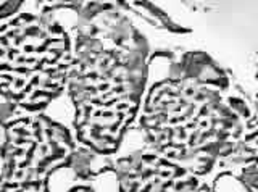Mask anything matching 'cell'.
I'll return each mask as SVG.
<instances>
[{"label": "cell", "mask_w": 258, "mask_h": 192, "mask_svg": "<svg viewBox=\"0 0 258 192\" xmlns=\"http://www.w3.org/2000/svg\"><path fill=\"white\" fill-rule=\"evenodd\" d=\"M153 78V76H149ZM229 78L202 52L169 53L163 75L147 83L137 126L147 149L184 170L205 176L236 154L252 110L224 95Z\"/></svg>", "instance_id": "1"}, {"label": "cell", "mask_w": 258, "mask_h": 192, "mask_svg": "<svg viewBox=\"0 0 258 192\" xmlns=\"http://www.w3.org/2000/svg\"><path fill=\"white\" fill-rule=\"evenodd\" d=\"M73 50L67 91L75 139L111 157L139 116L149 83V44L118 5L83 2Z\"/></svg>", "instance_id": "2"}, {"label": "cell", "mask_w": 258, "mask_h": 192, "mask_svg": "<svg viewBox=\"0 0 258 192\" xmlns=\"http://www.w3.org/2000/svg\"><path fill=\"white\" fill-rule=\"evenodd\" d=\"M73 37L52 15L20 13L0 26V92L15 108L42 113L68 87Z\"/></svg>", "instance_id": "3"}, {"label": "cell", "mask_w": 258, "mask_h": 192, "mask_svg": "<svg viewBox=\"0 0 258 192\" xmlns=\"http://www.w3.org/2000/svg\"><path fill=\"white\" fill-rule=\"evenodd\" d=\"M0 192H52L53 173L70 168L78 149L67 126L44 113L10 118L4 126Z\"/></svg>", "instance_id": "4"}, {"label": "cell", "mask_w": 258, "mask_h": 192, "mask_svg": "<svg viewBox=\"0 0 258 192\" xmlns=\"http://www.w3.org/2000/svg\"><path fill=\"white\" fill-rule=\"evenodd\" d=\"M116 192H199L196 174L149 149L119 157L115 162Z\"/></svg>", "instance_id": "5"}, {"label": "cell", "mask_w": 258, "mask_h": 192, "mask_svg": "<svg viewBox=\"0 0 258 192\" xmlns=\"http://www.w3.org/2000/svg\"><path fill=\"white\" fill-rule=\"evenodd\" d=\"M228 165L239 166V176L248 186L250 192H258V75L252 115L247 121L244 138H242L237 152L223 166Z\"/></svg>", "instance_id": "6"}, {"label": "cell", "mask_w": 258, "mask_h": 192, "mask_svg": "<svg viewBox=\"0 0 258 192\" xmlns=\"http://www.w3.org/2000/svg\"><path fill=\"white\" fill-rule=\"evenodd\" d=\"M212 192H250V189L239 174L223 171L215 178Z\"/></svg>", "instance_id": "7"}, {"label": "cell", "mask_w": 258, "mask_h": 192, "mask_svg": "<svg viewBox=\"0 0 258 192\" xmlns=\"http://www.w3.org/2000/svg\"><path fill=\"white\" fill-rule=\"evenodd\" d=\"M16 108L13 107V103L8 100L5 95L0 92V131H4V126L10 118H13V111Z\"/></svg>", "instance_id": "8"}, {"label": "cell", "mask_w": 258, "mask_h": 192, "mask_svg": "<svg viewBox=\"0 0 258 192\" xmlns=\"http://www.w3.org/2000/svg\"><path fill=\"white\" fill-rule=\"evenodd\" d=\"M24 2H20V0H4L0 2V20H5V18H10V17H16V13L20 12V9L23 7Z\"/></svg>", "instance_id": "9"}, {"label": "cell", "mask_w": 258, "mask_h": 192, "mask_svg": "<svg viewBox=\"0 0 258 192\" xmlns=\"http://www.w3.org/2000/svg\"><path fill=\"white\" fill-rule=\"evenodd\" d=\"M67 192H97V190L94 187H91V186H84V184H79V186L70 187Z\"/></svg>", "instance_id": "10"}, {"label": "cell", "mask_w": 258, "mask_h": 192, "mask_svg": "<svg viewBox=\"0 0 258 192\" xmlns=\"http://www.w3.org/2000/svg\"><path fill=\"white\" fill-rule=\"evenodd\" d=\"M4 166H5V158H4L2 144H0V179H2V174H4Z\"/></svg>", "instance_id": "11"}]
</instances>
